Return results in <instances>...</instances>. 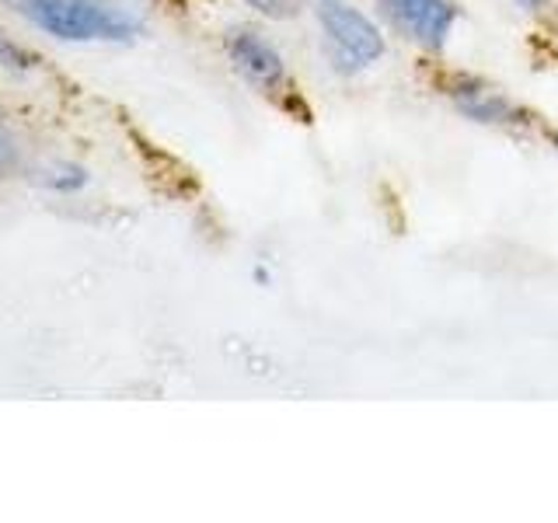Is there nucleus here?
<instances>
[{"label": "nucleus", "instance_id": "1", "mask_svg": "<svg viewBox=\"0 0 558 523\" xmlns=\"http://www.w3.org/2000/svg\"><path fill=\"white\" fill-rule=\"evenodd\" d=\"M32 28L57 42H136L147 32L154 0H4Z\"/></svg>", "mask_w": 558, "mask_h": 523}, {"label": "nucleus", "instance_id": "2", "mask_svg": "<svg viewBox=\"0 0 558 523\" xmlns=\"http://www.w3.org/2000/svg\"><path fill=\"white\" fill-rule=\"evenodd\" d=\"M314 49L325 70L339 81H356L377 70L391 52V32L356 0H307Z\"/></svg>", "mask_w": 558, "mask_h": 523}, {"label": "nucleus", "instance_id": "3", "mask_svg": "<svg viewBox=\"0 0 558 523\" xmlns=\"http://www.w3.org/2000/svg\"><path fill=\"white\" fill-rule=\"evenodd\" d=\"M436 92L450 105V112L471 122V126L513 136H527L541 130V119L534 109H527L510 87H502L499 81L485 74H475V70H447L440 84H436Z\"/></svg>", "mask_w": 558, "mask_h": 523}, {"label": "nucleus", "instance_id": "4", "mask_svg": "<svg viewBox=\"0 0 558 523\" xmlns=\"http://www.w3.org/2000/svg\"><path fill=\"white\" fill-rule=\"evenodd\" d=\"M223 57L234 74L252 87L255 95L287 101L293 95L290 57L269 32L258 25H231L223 32Z\"/></svg>", "mask_w": 558, "mask_h": 523}, {"label": "nucleus", "instance_id": "5", "mask_svg": "<svg viewBox=\"0 0 558 523\" xmlns=\"http://www.w3.org/2000/svg\"><path fill=\"white\" fill-rule=\"evenodd\" d=\"M371 4L391 39L412 46L423 57H444L461 25L458 0H371Z\"/></svg>", "mask_w": 558, "mask_h": 523}, {"label": "nucleus", "instance_id": "6", "mask_svg": "<svg viewBox=\"0 0 558 523\" xmlns=\"http://www.w3.org/2000/svg\"><path fill=\"white\" fill-rule=\"evenodd\" d=\"M262 22H296L307 14V0H241Z\"/></svg>", "mask_w": 558, "mask_h": 523}, {"label": "nucleus", "instance_id": "7", "mask_svg": "<svg viewBox=\"0 0 558 523\" xmlns=\"http://www.w3.org/2000/svg\"><path fill=\"white\" fill-rule=\"evenodd\" d=\"M43 185L46 188H57V192H77V188L87 185V171L81 165H70V161L49 165L46 174H43Z\"/></svg>", "mask_w": 558, "mask_h": 523}, {"label": "nucleus", "instance_id": "8", "mask_svg": "<svg viewBox=\"0 0 558 523\" xmlns=\"http://www.w3.org/2000/svg\"><path fill=\"white\" fill-rule=\"evenodd\" d=\"M32 66H35L32 52L14 35L0 32V70H8V74H28Z\"/></svg>", "mask_w": 558, "mask_h": 523}, {"label": "nucleus", "instance_id": "9", "mask_svg": "<svg viewBox=\"0 0 558 523\" xmlns=\"http://www.w3.org/2000/svg\"><path fill=\"white\" fill-rule=\"evenodd\" d=\"M17 161H22V147H17V139L8 130H0V174L14 171Z\"/></svg>", "mask_w": 558, "mask_h": 523}, {"label": "nucleus", "instance_id": "10", "mask_svg": "<svg viewBox=\"0 0 558 523\" xmlns=\"http://www.w3.org/2000/svg\"><path fill=\"white\" fill-rule=\"evenodd\" d=\"M510 4L520 11V14H531V17H545L558 8V0H510Z\"/></svg>", "mask_w": 558, "mask_h": 523}]
</instances>
